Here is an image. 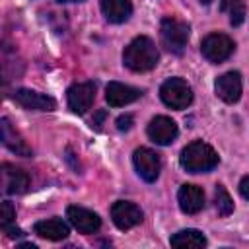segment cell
<instances>
[{"mask_svg": "<svg viewBox=\"0 0 249 249\" xmlns=\"http://www.w3.org/2000/svg\"><path fill=\"white\" fill-rule=\"evenodd\" d=\"M14 218H16V210H14L12 202H10V200H4V202H2V208H0V226H2V228L12 226Z\"/></svg>", "mask_w": 249, "mask_h": 249, "instance_id": "obj_22", "label": "cell"}, {"mask_svg": "<svg viewBox=\"0 0 249 249\" xmlns=\"http://www.w3.org/2000/svg\"><path fill=\"white\" fill-rule=\"evenodd\" d=\"M171 247H189V249H196V247H204L206 245V237L198 231V230H181L177 231L171 239H169Z\"/></svg>", "mask_w": 249, "mask_h": 249, "instance_id": "obj_19", "label": "cell"}, {"mask_svg": "<svg viewBox=\"0 0 249 249\" xmlns=\"http://www.w3.org/2000/svg\"><path fill=\"white\" fill-rule=\"evenodd\" d=\"M214 89H216V95L224 103H235V101H239L241 89H243L239 72H226V74H222L216 80Z\"/></svg>", "mask_w": 249, "mask_h": 249, "instance_id": "obj_10", "label": "cell"}, {"mask_svg": "<svg viewBox=\"0 0 249 249\" xmlns=\"http://www.w3.org/2000/svg\"><path fill=\"white\" fill-rule=\"evenodd\" d=\"M177 200H179V208L185 214H196L204 206V193L196 185H183L177 193Z\"/></svg>", "mask_w": 249, "mask_h": 249, "instance_id": "obj_15", "label": "cell"}, {"mask_svg": "<svg viewBox=\"0 0 249 249\" xmlns=\"http://www.w3.org/2000/svg\"><path fill=\"white\" fill-rule=\"evenodd\" d=\"M239 195H241L245 200H249V175H245V177L239 181Z\"/></svg>", "mask_w": 249, "mask_h": 249, "instance_id": "obj_24", "label": "cell"}, {"mask_svg": "<svg viewBox=\"0 0 249 249\" xmlns=\"http://www.w3.org/2000/svg\"><path fill=\"white\" fill-rule=\"evenodd\" d=\"M14 99L23 109H33V111H53L56 107V101L51 95H45L33 89H16Z\"/></svg>", "mask_w": 249, "mask_h": 249, "instance_id": "obj_13", "label": "cell"}, {"mask_svg": "<svg viewBox=\"0 0 249 249\" xmlns=\"http://www.w3.org/2000/svg\"><path fill=\"white\" fill-rule=\"evenodd\" d=\"M2 187L6 195H21L29 189V175L10 163L2 165Z\"/></svg>", "mask_w": 249, "mask_h": 249, "instance_id": "obj_14", "label": "cell"}, {"mask_svg": "<svg viewBox=\"0 0 249 249\" xmlns=\"http://www.w3.org/2000/svg\"><path fill=\"white\" fill-rule=\"evenodd\" d=\"M66 218L80 233H95L101 228V220L95 212L84 208V206H68Z\"/></svg>", "mask_w": 249, "mask_h": 249, "instance_id": "obj_9", "label": "cell"}, {"mask_svg": "<svg viewBox=\"0 0 249 249\" xmlns=\"http://www.w3.org/2000/svg\"><path fill=\"white\" fill-rule=\"evenodd\" d=\"M0 130H2V142L8 150H12L16 156H23V158L31 156V148L27 146V142L21 138V134L12 126V123L6 117L0 121Z\"/></svg>", "mask_w": 249, "mask_h": 249, "instance_id": "obj_16", "label": "cell"}, {"mask_svg": "<svg viewBox=\"0 0 249 249\" xmlns=\"http://www.w3.org/2000/svg\"><path fill=\"white\" fill-rule=\"evenodd\" d=\"M161 101L171 109H187L193 101V89L183 78H169L160 88Z\"/></svg>", "mask_w": 249, "mask_h": 249, "instance_id": "obj_4", "label": "cell"}, {"mask_svg": "<svg viewBox=\"0 0 249 249\" xmlns=\"http://www.w3.org/2000/svg\"><path fill=\"white\" fill-rule=\"evenodd\" d=\"M220 10L230 16L231 25H241L245 19V4L243 0H220Z\"/></svg>", "mask_w": 249, "mask_h": 249, "instance_id": "obj_20", "label": "cell"}, {"mask_svg": "<svg viewBox=\"0 0 249 249\" xmlns=\"http://www.w3.org/2000/svg\"><path fill=\"white\" fill-rule=\"evenodd\" d=\"M58 2H82V0H58Z\"/></svg>", "mask_w": 249, "mask_h": 249, "instance_id": "obj_28", "label": "cell"}, {"mask_svg": "<svg viewBox=\"0 0 249 249\" xmlns=\"http://www.w3.org/2000/svg\"><path fill=\"white\" fill-rule=\"evenodd\" d=\"M189 25L177 18H163L161 23H160V35H161V43L163 47L173 53V54H181L187 47V41H189Z\"/></svg>", "mask_w": 249, "mask_h": 249, "instance_id": "obj_3", "label": "cell"}, {"mask_svg": "<svg viewBox=\"0 0 249 249\" xmlns=\"http://www.w3.org/2000/svg\"><path fill=\"white\" fill-rule=\"evenodd\" d=\"M160 53L154 45V41L150 37H136L132 39L124 53H123V62L126 68H130L132 72H148L158 64Z\"/></svg>", "mask_w": 249, "mask_h": 249, "instance_id": "obj_1", "label": "cell"}, {"mask_svg": "<svg viewBox=\"0 0 249 249\" xmlns=\"http://www.w3.org/2000/svg\"><path fill=\"white\" fill-rule=\"evenodd\" d=\"M148 136L156 144H161V146L171 144L177 138V124L169 117H163V115L154 117L148 124Z\"/></svg>", "mask_w": 249, "mask_h": 249, "instance_id": "obj_11", "label": "cell"}, {"mask_svg": "<svg viewBox=\"0 0 249 249\" xmlns=\"http://www.w3.org/2000/svg\"><path fill=\"white\" fill-rule=\"evenodd\" d=\"M140 95H142V91L138 88H132V86H126V84H121V82H109L107 89H105V99L111 107L128 105V103L136 101Z\"/></svg>", "mask_w": 249, "mask_h": 249, "instance_id": "obj_12", "label": "cell"}, {"mask_svg": "<svg viewBox=\"0 0 249 249\" xmlns=\"http://www.w3.org/2000/svg\"><path fill=\"white\" fill-rule=\"evenodd\" d=\"M198 2H200V4H204V6H208V4L212 2V0H198Z\"/></svg>", "mask_w": 249, "mask_h": 249, "instance_id": "obj_27", "label": "cell"}, {"mask_svg": "<svg viewBox=\"0 0 249 249\" xmlns=\"http://www.w3.org/2000/svg\"><path fill=\"white\" fill-rule=\"evenodd\" d=\"M4 230V233L8 235V237H23V231L19 230V228H16V226H6V228H2Z\"/></svg>", "mask_w": 249, "mask_h": 249, "instance_id": "obj_25", "label": "cell"}, {"mask_svg": "<svg viewBox=\"0 0 249 249\" xmlns=\"http://www.w3.org/2000/svg\"><path fill=\"white\" fill-rule=\"evenodd\" d=\"M214 206H216V212L220 216H230L233 212V200L228 195V191L224 189V185H216V191H214Z\"/></svg>", "mask_w": 249, "mask_h": 249, "instance_id": "obj_21", "label": "cell"}, {"mask_svg": "<svg viewBox=\"0 0 249 249\" xmlns=\"http://www.w3.org/2000/svg\"><path fill=\"white\" fill-rule=\"evenodd\" d=\"M107 117V111H97L95 113V117H93V124H95V128H101V123H103V119Z\"/></svg>", "mask_w": 249, "mask_h": 249, "instance_id": "obj_26", "label": "cell"}, {"mask_svg": "<svg viewBox=\"0 0 249 249\" xmlns=\"http://www.w3.org/2000/svg\"><path fill=\"white\" fill-rule=\"evenodd\" d=\"M111 218L119 230H130L142 222V210L134 202L117 200L111 206Z\"/></svg>", "mask_w": 249, "mask_h": 249, "instance_id": "obj_8", "label": "cell"}, {"mask_svg": "<svg viewBox=\"0 0 249 249\" xmlns=\"http://www.w3.org/2000/svg\"><path fill=\"white\" fill-rule=\"evenodd\" d=\"M179 161L189 173H206L218 165V154L202 140H195L183 148Z\"/></svg>", "mask_w": 249, "mask_h": 249, "instance_id": "obj_2", "label": "cell"}, {"mask_svg": "<svg viewBox=\"0 0 249 249\" xmlns=\"http://www.w3.org/2000/svg\"><path fill=\"white\" fill-rule=\"evenodd\" d=\"M103 16L111 23H123L130 18L132 14V4L130 0H99Z\"/></svg>", "mask_w": 249, "mask_h": 249, "instance_id": "obj_18", "label": "cell"}, {"mask_svg": "<svg viewBox=\"0 0 249 249\" xmlns=\"http://www.w3.org/2000/svg\"><path fill=\"white\" fill-rule=\"evenodd\" d=\"M132 123H134L132 115H121V117L117 119V128H119V130H128V128L132 126Z\"/></svg>", "mask_w": 249, "mask_h": 249, "instance_id": "obj_23", "label": "cell"}, {"mask_svg": "<svg viewBox=\"0 0 249 249\" xmlns=\"http://www.w3.org/2000/svg\"><path fill=\"white\" fill-rule=\"evenodd\" d=\"M132 161H134L136 173H138L146 183H154V181L160 177L161 160H160V156H158L154 150H150V148H138V150H134Z\"/></svg>", "mask_w": 249, "mask_h": 249, "instance_id": "obj_6", "label": "cell"}, {"mask_svg": "<svg viewBox=\"0 0 249 249\" xmlns=\"http://www.w3.org/2000/svg\"><path fill=\"white\" fill-rule=\"evenodd\" d=\"M66 97H68V107L76 115H84L93 105V99H95V84L93 82L74 84V86L68 88Z\"/></svg>", "mask_w": 249, "mask_h": 249, "instance_id": "obj_7", "label": "cell"}, {"mask_svg": "<svg viewBox=\"0 0 249 249\" xmlns=\"http://www.w3.org/2000/svg\"><path fill=\"white\" fill-rule=\"evenodd\" d=\"M33 231L43 237V239H51V241H60L66 239L70 233V228L66 222H62L60 218H51V220H41L33 226Z\"/></svg>", "mask_w": 249, "mask_h": 249, "instance_id": "obj_17", "label": "cell"}, {"mask_svg": "<svg viewBox=\"0 0 249 249\" xmlns=\"http://www.w3.org/2000/svg\"><path fill=\"white\" fill-rule=\"evenodd\" d=\"M233 49H235V43L224 33H210L200 43L202 56L208 62H214V64H220L224 60H228L231 56Z\"/></svg>", "mask_w": 249, "mask_h": 249, "instance_id": "obj_5", "label": "cell"}]
</instances>
